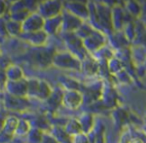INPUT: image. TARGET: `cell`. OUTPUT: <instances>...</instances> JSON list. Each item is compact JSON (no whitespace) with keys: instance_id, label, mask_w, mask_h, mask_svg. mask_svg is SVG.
Wrapping results in <instances>:
<instances>
[{"instance_id":"cell-22","label":"cell","mask_w":146,"mask_h":143,"mask_svg":"<svg viewBox=\"0 0 146 143\" xmlns=\"http://www.w3.org/2000/svg\"><path fill=\"white\" fill-rule=\"evenodd\" d=\"M85 72L87 74H94L97 71V64L92 59H85Z\"/></svg>"},{"instance_id":"cell-2","label":"cell","mask_w":146,"mask_h":143,"mask_svg":"<svg viewBox=\"0 0 146 143\" xmlns=\"http://www.w3.org/2000/svg\"><path fill=\"white\" fill-rule=\"evenodd\" d=\"M45 19L37 12L30 13L27 18L21 23L22 25V33H32L36 31L43 30Z\"/></svg>"},{"instance_id":"cell-9","label":"cell","mask_w":146,"mask_h":143,"mask_svg":"<svg viewBox=\"0 0 146 143\" xmlns=\"http://www.w3.org/2000/svg\"><path fill=\"white\" fill-rule=\"evenodd\" d=\"M21 37L25 39L26 41H28L29 43H31L32 45L35 46H41L43 45L47 40V33L44 30L36 31V32L32 33H22Z\"/></svg>"},{"instance_id":"cell-7","label":"cell","mask_w":146,"mask_h":143,"mask_svg":"<svg viewBox=\"0 0 146 143\" xmlns=\"http://www.w3.org/2000/svg\"><path fill=\"white\" fill-rule=\"evenodd\" d=\"M103 43H104L103 36L100 33L95 32V31H93L89 36L82 40L83 47L89 51H98L100 48H102Z\"/></svg>"},{"instance_id":"cell-13","label":"cell","mask_w":146,"mask_h":143,"mask_svg":"<svg viewBox=\"0 0 146 143\" xmlns=\"http://www.w3.org/2000/svg\"><path fill=\"white\" fill-rule=\"evenodd\" d=\"M64 130L70 137H75L83 133L79 121H78V119L75 118H71L70 120H68V122L66 123L64 127Z\"/></svg>"},{"instance_id":"cell-3","label":"cell","mask_w":146,"mask_h":143,"mask_svg":"<svg viewBox=\"0 0 146 143\" xmlns=\"http://www.w3.org/2000/svg\"><path fill=\"white\" fill-rule=\"evenodd\" d=\"M38 14L44 19L52 18L62 13V3L59 1H45L38 4Z\"/></svg>"},{"instance_id":"cell-19","label":"cell","mask_w":146,"mask_h":143,"mask_svg":"<svg viewBox=\"0 0 146 143\" xmlns=\"http://www.w3.org/2000/svg\"><path fill=\"white\" fill-rule=\"evenodd\" d=\"M31 129L30 123L25 119H19L18 125L16 127L14 134L19 135V136H23V135H27L29 132V130Z\"/></svg>"},{"instance_id":"cell-26","label":"cell","mask_w":146,"mask_h":143,"mask_svg":"<svg viewBox=\"0 0 146 143\" xmlns=\"http://www.w3.org/2000/svg\"><path fill=\"white\" fill-rule=\"evenodd\" d=\"M6 11V5L4 1H0V16H2Z\"/></svg>"},{"instance_id":"cell-12","label":"cell","mask_w":146,"mask_h":143,"mask_svg":"<svg viewBox=\"0 0 146 143\" xmlns=\"http://www.w3.org/2000/svg\"><path fill=\"white\" fill-rule=\"evenodd\" d=\"M69 4L71 5V7H68L69 13L75 15L80 19L88 17V9L86 4H82L81 2H71Z\"/></svg>"},{"instance_id":"cell-5","label":"cell","mask_w":146,"mask_h":143,"mask_svg":"<svg viewBox=\"0 0 146 143\" xmlns=\"http://www.w3.org/2000/svg\"><path fill=\"white\" fill-rule=\"evenodd\" d=\"M5 88L11 96L24 98L27 95V80L23 78L17 81H6Z\"/></svg>"},{"instance_id":"cell-25","label":"cell","mask_w":146,"mask_h":143,"mask_svg":"<svg viewBox=\"0 0 146 143\" xmlns=\"http://www.w3.org/2000/svg\"><path fill=\"white\" fill-rule=\"evenodd\" d=\"M7 30H6V21H4L2 18H0V35H6Z\"/></svg>"},{"instance_id":"cell-6","label":"cell","mask_w":146,"mask_h":143,"mask_svg":"<svg viewBox=\"0 0 146 143\" xmlns=\"http://www.w3.org/2000/svg\"><path fill=\"white\" fill-rule=\"evenodd\" d=\"M62 15V23H61V29L65 32H74L79 29L82 25V21L80 18L76 17L75 15L71 13H61Z\"/></svg>"},{"instance_id":"cell-8","label":"cell","mask_w":146,"mask_h":143,"mask_svg":"<svg viewBox=\"0 0 146 143\" xmlns=\"http://www.w3.org/2000/svg\"><path fill=\"white\" fill-rule=\"evenodd\" d=\"M5 107L8 110H24L28 107L27 101L24 100V98H20V97H15L11 96V95L7 94L5 96Z\"/></svg>"},{"instance_id":"cell-18","label":"cell","mask_w":146,"mask_h":143,"mask_svg":"<svg viewBox=\"0 0 146 143\" xmlns=\"http://www.w3.org/2000/svg\"><path fill=\"white\" fill-rule=\"evenodd\" d=\"M28 140L30 143H41L43 138V132L40 128L37 127H31L28 132Z\"/></svg>"},{"instance_id":"cell-15","label":"cell","mask_w":146,"mask_h":143,"mask_svg":"<svg viewBox=\"0 0 146 143\" xmlns=\"http://www.w3.org/2000/svg\"><path fill=\"white\" fill-rule=\"evenodd\" d=\"M80 123V126H81L82 132L83 134H86V133L90 132L93 128V123H94V119L93 116H92L90 113H83L81 115L79 119H78Z\"/></svg>"},{"instance_id":"cell-11","label":"cell","mask_w":146,"mask_h":143,"mask_svg":"<svg viewBox=\"0 0 146 143\" xmlns=\"http://www.w3.org/2000/svg\"><path fill=\"white\" fill-rule=\"evenodd\" d=\"M61 23H62V15H57L52 18L45 19L43 30L46 33H56L59 29H61Z\"/></svg>"},{"instance_id":"cell-1","label":"cell","mask_w":146,"mask_h":143,"mask_svg":"<svg viewBox=\"0 0 146 143\" xmlns=\"http://www.w3.org/2000/svg\"><path fill=\"white\" fill-rule=\"evenodd\" d=\"M52 62L56 66L65 69H79L81 66V63L76 58L75 55L65 52L53 56Z\"/></svg>"},{"instance_id":"cell-27","label":"cell","mask_w":146,"mask_h":143,"mask_svg":"<svg viewBox=\"0 0 146 143\" xmlns=\"http://www.w3.org/2000/svg\"><path fill=\"white\" fill-rule=\"evenodd\" d=\"M5 119H6V116H4L2 113H0V132H1V130H2V128H3Z\"/></svg>"},{"instance_id":"cell-14","label":"cell","mask_w":146,"mask_h":143,"mask_svg":"<svg viewBox=\"0 0 146 143\" xmlns=\"http://www.w3.org/2000/svg\"><path fill=\"white\" fill-rule=\"evenodd\" d=\"M18 121L19 119L15 116H8L5 119L4 125H3V128L1 130V132L4 133V134L8 135V136L12 137L15 133L16 130V127L18 125Z\"/></svg>"},{"instance_id":"cell-17","label":"cell","mask_w":146,"mask_h":143,"mask_svg":"<svg viewBox=\"0 0 146 143\" xmlns=\"http://www.w3.org/2000/svg\"><path fill=\"white\" fill-rule=\"evenodd\" d=\"M6 30L7 34H10L12 36H18L22 34V25L17 21L8 20L6 21Z\"/></svg>"},{"instance_id":"cell-21","label":"cell","mask_w":146,"mask_h":143,"mask_svg":"<svg viewBox=\"0 0 146 143\" xmlns=\"http://www.w3.org/2000/svg\"><path fill=\"white\" fill-rule=\"evenodd\" d=\"M123 69V65L118 59H111L109 60V70L111 72H121Z\"/></svg>"},{"instance_id":"cell-20","label":"cell","mask_w":146,"mask_h":143,"mask_svg":"<svg viewBox=\"0 0 146 143\" xmlns=\"http://www.w3.org/2000/svg\"><path fill=\"white\" fill-rule=\"evenodd\" d=\"M39 88V80L38 79H30L27 81V95L28 96L36 97Z\"/></svg>"},{"instance_id":"cell-10","label":"cell","mask_w":146,"mask_h":143,"mask_svg":"<svg viewBox=\"0 0 146 143\" xmlns=\"http://www.w3.org/2000/svg\"><path fill=\"white\" fill-rule=\"evenodd\" d=\"M6 81H17L23 79V69L16 64H10L4 71Z\"/></svg>"},{"instance_id":"cell-4","label":"cell","mask_w":146,"mask_h":143,"mask_svg":"<svg viewBox=\"0 0 146 143\" xmlns=\"http://www.w3.org/2000/svg\"><path fill=\"white\" fill-rule=\"evenodd\" d=\"M83 102V95L79 90H67L62 94L61 103L70 110H76Z\"/></svg>"},{"instance_id":"cell-24","label":"cell","mask_w":146,"mask_h":143,"mask_svg":"<svg viewBox=\"0 0 146 143\" xmlns=\"http://www.w3.org/2000/svg\"><path fill=\"white\" fill-rule=\"evenodd\" d=\"M41 143H59L56 139L51 135H43Z\"/></svg>"},{"instance_id":"cell-28","label":"cell","mask_w":146,"mask_h":143,"mask_svg":"<svg viewBox=\"0 0 146 143\" xmlns=\"http://www.w3.org/2000/svg\"><path fill=\"white\" fill-rule=\"evenodd\" d=\"M126 143H144V141H142L140 138H138V137H135V138H132L130 139V140H128Z\"/></svg>"},{"instance_id":"cell-16","label":"cell","mask_w":146,"mask_h":143,"mask_svg":"<svg viewBox=\"0 0 146 143\" xmlns=\"http://www.w3.org/2000/svg\"><path fill=\"white\" fill-rule=\"evenodd\" d=\"M53 90L51 89L50 85L44 80H39V88L36 97L41 100H47L52 94Z\"/></svg>"},{"instance_id":"cell-23","label":"cell","mask_w":146,"mask_h":143,"mask_svg":"<svg viewBox=\"0 0 146 143\" xmlns=\"http://www.w3.org/2000/svg\"><path fill=\"white\" fill-rule=\"evenodd\" d=\"M75 143H89L88 137L83 133L77 135V136H75Z\"/></svg>"}]
</instances>
